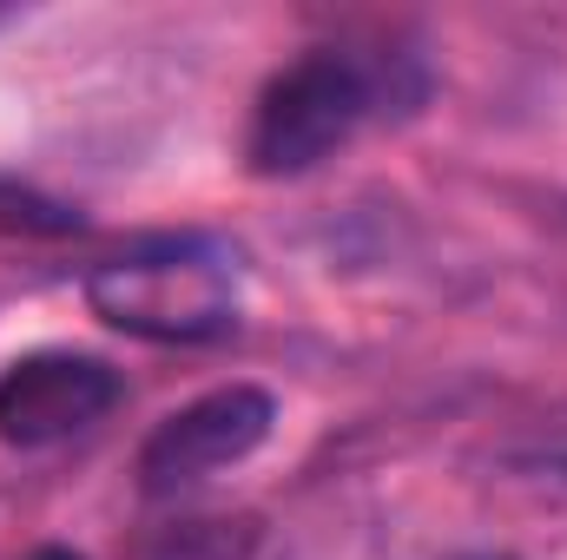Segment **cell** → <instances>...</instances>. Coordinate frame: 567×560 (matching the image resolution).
I'll return each instance as SVG.
<instances>
[{
	"mask_svg": "<svg viewBox=\"0 0 567 560\" xmlns=\"http://www.w3.org/2000/svg\"><path fill=\"white\" fill-rule=\"evenodd\" d=\"M86 303L100 323L145 343H212L238 323V271L218 245L165 238L86 271Z\"/></svg>",
	"mask_w": 567,
	"mask_h": 560,
	"instance_id": "1",
	"label": "cell"
},
{
	"mask_svg": "<svg viewBox=\"0 0 567 560\" xmlns=\"http://www.w3.org/2000/svg\"><path fill=\"white\" fill-rule=\"evenodd\" d=\"M377 100H383V73L370 60L317 46V53L290 60L258 93L251 133H245V165L258 178H297L350 139L377 113Z\"/></svg>",
	"mask_w": 567,
	"mask_h": 560,
	"instance_id": "2",
	"label": "cell"
},
{
	"mask_svg": "<svg viewBox=\"0 0 567 560\" xmlns=\"http://www.w3.org/2000/svg\"><path fill=\"white\" fill-rule=\"evenodd\" d=\"M271 422H278V403L258 383H231V390H212V396L172 409L140 448L145 495H178V488L245 462L251 448H265Z\"/></svg>",
	"mask_w": 567,
	"mask_h": 560,
	"instance_id": "3",
	"label": "cell"
},
{
	"mask_svg": "<svg viewBox=\"0 0 567 560\" xmlns=\"http://www.w3.org/2000/svg\"><path fill=\"white\" fill-rule=\"evenodd\" d=\"M126 396L120 370L80 350H33L0 370V442L7 448H47L106 416Z\"/></svg>",
	"mask_w": 567,
	"mask_h": 560,
	"instance_id": "4",
	"label": "cell"
},
{
	"mask_svg": "<svg viewBox=\"0 0 567 560\" xmlns=\"http://www.w3.org/2000/svg\"><path fill=\"white\" fill-rule=\"evenodd\" d=\"M33 560H86V554H73V548H40Z\"/></svg>",
	"mask_w": 567,
	"mask_h": 560,
	"instance_id": "5",
	"label": "cell"
},
{
	"mask_svg": "<svg viewBox=\"0 0 567 560\" xmlns=\"http://www.w3.org/2000/svg\"><path fill=\"white\" fill-rule=\"evenodd\" d=\"M462 560H502V554H462Z\"/></svg>",
	"mask_w": 567,
	"mask_h": 560,
	"instance_id": "6",
	"label": "cell"
}]
</instances>
